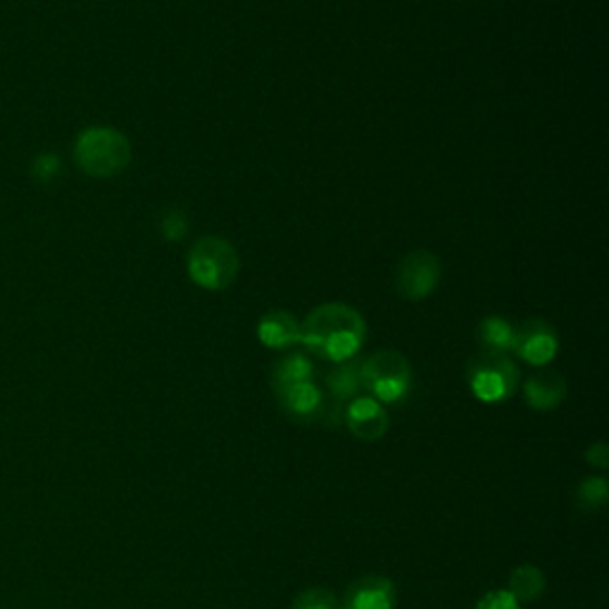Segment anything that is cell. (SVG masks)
I'll return each instance as SVG.
<instances>
[{
  "instance_id": "6da1fadb",
  "label": "cell",
  "mask_w": 609,
  "mask_h": 609,
  "mask_svg": "<svg viewBox=\"0 0 609 609\" xmlns=\"http://www.w3.org/2000/svg\"><path fill=\"white\" fill-rule=\"evenodd\" d=\"M364 338H367V322L345 303H324L301 324V343L307 353L334 364L355 360Z\"/></svg>"
},
{
  "instance_id": "7a4b0ae2",
  "label": "cell",
  "mask_w": 609,
  "mask_h": 609,
  "mask_svg": "<svg viewBox=\"0 0 609 609\" xmlns=\"http://www.w3.org/2000/svg\"><path fill=\"white\" fill-rule=\"evenodd\" d=\"M129 138L110 127L84 129L75 144L77 167L94 179L119 177L131 163Z\"/></svg>"
},
{
  "instance_id": "3957f363",
  "label": "cell",
  "mask_w": 609,
  "mask_h": 609,
  "mask_svg": "<svg viewBox=\"0 0 609 609\" xmlns=\"http://www.w3.org/2000/svg\"><path fill=\"white\" fill-rule=\"evenodd\" d=\"M186 269L190 282L205 291H224L229 288L240 269V257L222 236H203L188 251Z\"/></svg>"
},
{
  "instance_id": "277c9868",
  "label": "cell",
  "mask_w": 609,
  "mask_h": 609,
  "mask_svg": "<svg viewBox=\"0 0 609 609\" xmlns=\"http://www.w3.org/2000/svg\"><path fill=\"white\" fill-rule=\"evenodd\" d=\"M360 381L381 405H400L412 393V364L397 351H379L360 362Z\"/></svg>"
},
{
  "instance_id": "5b68a950",
  "label": "cell",
  "mask_w": 609,
  "mask_h": 609,
  "mask_svg": "<svg viewBox=\"0 0 609 609\" xmlns=\"http://www.w3.org/2000/svg\"><path fill=\"white\" fill-rule=\"evenodd\" d=\"M519 367L508 353L481 351L466 362V384L485 405L510 400L519 389Z\"/></svg>"
},
{
  "instance_id": "8992f818",
  "label": "cell",
  "mask_w": 609,
  "mask_h": 609,
  "mask_svg": "<svg viewBox=\"0 0 609 609\" xmlns=\"http://www.w3.org/2000/svg\"><path fill=\"white\" fill-rule=\"evenodd\" d=\"M441 274H443V267L436 253H431L426 248L410 251L397 265V274H395L397 295L410 303L426 301L429 295L439 288Z\"/></svg>"
},
{
  "instance_id": "52a82bcc",
  "label": "cell",
  "mask_w": 609,
  "mask_h": 609,
  "mask_svg": "<svg viewBox=\"0 0 609 609\" xmlns=\"http://www.w3.org/2000/svg\"><path fill=\"white\" fill-rule=\"evenodd\" d=\"M274 395L278 407L293 422H332V403L315 381H301V384L274 389Z\"/></svg>"
},
{
  "instance_id": "ba28073f",
  "label": "cell",
  "mask_w": 609,
  "mask_h": 609,
  "mask_svg": "<svg viewBox=\"0 0 609 609\" xmlns=\"http://www.w3.org/2000/svg\"><path fill=\"white\" fill-rule=\"evenodd\" d=\"M560 351V338H557L554 326L543 320H527L517 326L512 353L524 360L531 367H546Z\"/></svg>"
},
{
  "instance_id": "9c48e42d",
  "label": "cell",
  "mask_w": 609,
  "mask_h": 609,
  "mask_svg": "<svg viewBox=\"0 0 609 609\" xmlns=\"http://www.w3.org/2000/svg\"><path fill=\"white\" fill-rule=\"evenodd\" d=\"M343 424L360 441H381L391 429V416L386 405H381L372 395H357L343 407Z\"/></svg>"
},
{
  "instance_id": "30bf717a",
  "label": "cell",
  "mask_w": 609,
  "mask_h": 609,
  "mask_svg": "<svg viewBox=\"0 0 609 609\" xmlns=\"http://www.w3.org/2000/svg\"><path fill=\"white\" fill-rule=\"evenodd\" d=\"M397 607V588L391 579L376 577H360L347 586L341 600V609H395Z\"/></svg>"
},
{
  "instance_id": "8fae6325",
  "label": "cell",
  "mask_w": 609,
  "mask_h": 609,
  "mask_svg": "<svg viewBox=\"0 0 609 609\" xmlns=\"http://www.w3.org/2000/svg\"><path fill=\"white\" fill-rule=\"evenodd\" d=\"M569 386L560 372L543 370L524 381V400L536 412H552L567 400Z\"/></svg>"
},
{
  "instance_id": "7c38bea8",
  "label": "cell",
  "mask_w": 609,
  "mask_h": 609,
  "mask_svg": "<svg viewBox=\"0 0 609 609\" xmlns=\"http://www.w3.org/2000/svg\"><path fill=\"white\" fill-rule=\"evenodd\" d=\"M257 338L272 351H288L301 343V322L286 310H269L257 324Z\"/></svg>"
},
{
  "instance_id": "4fadbf2b",
  "label": "cell",
  "mask_w": 609,
  "mask_h": 609,
  "mask_svg": "<svg viewBox=\"0 0 609 609\" xmlns=\"http://www.w3.org/2000/svg\"><path fill=\"white\" fill-rule=\"evenodd\" d=\"M326 391H328V403L336 410H343L353 397L362 393V381H360V362L347 360L336 364V367L326 374Z\"/></svg>"
},
{
  "instance_id": "5bb4252c",
  "label": "cell",
  "mask_w": 609,
  "mask_h": 609,
  "mask_svg": "<svg viewBox=\"0 0 609 609\" xmlns=\"http://www.w3.org/2000/svg\"><path fill=\"white\" fill-rule=\"evenodd\" d=\"M546 588H548V579H546V573H543L541 567L519 564L510 573L508 590L521 605L541 600L543 593H546Z\"/></svg>"
},
{
  "instance_id": "9a60e30c",
  "label": "cell",
  "mask_w": 609,
  "mask_h": 609,
  "mask_svg": "<svg viewBox=\"0 0 609 609\" xmlns=\"http://www.w3.org/2000/svg\"><path fill=\"white\" fill-rule=\"evenodd\" d=\"M315 362L305 353H286L274 364L272 370V389H282L291 384H301V381H315Z\"/></svg>"
},
{
  "instance_id": "2e32d148",
  "label": "cell",
  "mask_w": 609,
  "mask_h": 609,
  "mask_svg": "<svg viewBox=\"0 0 609 609\" xmlns=\"http://www.w3.org/2000/svg\"><path fill=\"white\" fill-rule=\"evenodd\" d=\"M514 332H517V326L512 322H508L500 315H491L479 324L477 338H479L483 351H495V353L510 355L512 347H514Z\"/></svg>"
},
{
  "instance_id": "e0dca14e",
  "label": "cell",
  "mask_w": 609,
  "mask_h": 609,
  "mask_svg": "<svg viewBox=\"0 0 609 609\" xmlns=\"http://www.w3.org/2000/svg\"><path fill=\"white\" fill-rule=\"evenodd\" d=\"M609 500V483L605 477H588L577 489V504L583 512H596Z\"/></svg>"
},
{
  "instance_id": "ac0fdd59",
  "label": "cell",
  "mask_w": 609,
  "mask_h": 609,
  "mask_svg": "<svg viewBox=\"0 0 609 609\" xmlns=\"http://www.w3.org/2000/svg\"><path fill=\"white\" fill-rule=\"evenodd\" d=\"M291 609H341V598L332 588L312 586L295 596Z\"/></svg>"
},
{
  "instance_id": "d6986e66",
  "label": "cell",
  "mask_w": 609,
  "mask_h": 609,
  "mask_svg": "<svg viewBox=\"0 0 609 609\" xmlns=\"http://www.w3.org/2000/svg\"><path fill=\"white\" fill-rule=\"evenodd\" d=\"M160 229L167 240H181L188 234V219L177 207H169L160 219Z\"/></svg>"
},
{
  "instance_id": "ffe728a7",
  "label": "cell",
  "mask_w": 609,
  "mask_h": 609,
  "mask_svg": "<svg viewBox=\"0 0 609 609\" xmlns=\"http://www.w3.org/2000/svg\"><path fill=\"white\" fill-rule=\"evenodd\" d=\"M474 609H521V602L510 593L508 588L500 590H489L477 600Z\"/></svg>"
},
{
  "instance_id": "44dd1931",
  "label": "cell",
  "mask_w": 609,
  "mask_h": 609,
  "mask_svg": "<svg viewBox=\"0 0 609 609\" xmlns=\"http://www.w3.org/2000/svg\"><path fill=\"white\" fill-rule=\"evenodd\" d=\"M58 171H60V160L56 158V155H50V153H46V155H41V158H37V163H33V167H31V174L39 181H50V179L56 177Z\"/></svg>"
},
{
  "instance_id": "7402d4cb",
  "label": "cell",
  "mask_w": 609,
  "mask_h": 609,
  "mask_svg": "<svg viewBox=\"0 0 609 609\" xmlns=\"http://www.w3.org/2000/svg\"><path fill=\"white\" fill-rule=\"evenodd\" d=\"M586 462H588L590 466L600 469V472H605V469L609 466V448H607V443L598 441V443L590 445V448L586 450Z\"/></svg>"
}]
</instances>
